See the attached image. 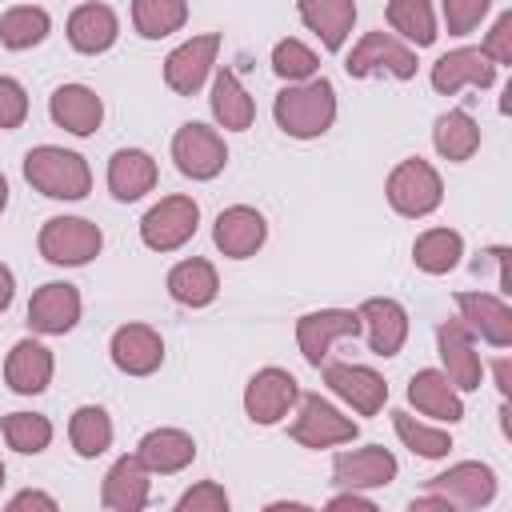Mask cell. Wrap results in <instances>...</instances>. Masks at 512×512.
Returning <instances> with one entry per match:
<instances>
[{
  "instance_id": "cell-1",
  "label": "cell",
  "mask_w": 512,
  "mask_h": 512,
  "mask_svg": "<svg viewBox=\"0 0 512 512\" xmlns=\"http://www.w3.org/2000/svg\"><path fill=\"white\" fill-rule=\"evenodd\" d=\"M272 116H276L280 132H288L292 140H316V136H324L332 128V120H336V88H332V80L312 76V80L288 84L276 96Z\"/></svg>"
},
{
  "instance_id": "cell-2",
  "label": "cell",
  "mask_w": 512,
  "mask_h": 512,
  "mask_svg": "<svg viewBox=\"0 0 512 512\" xmlns=\"http://www.w3.org/2000/svg\"><path fill=\"white\" fill-rule=\"evenodd\" d=\"M24 180L52 200H80L92 188V172H88L84 156L56 148V144H40L24 156Z\"/></svg>"
},
{
  "instance_id": "cell-3",
  "label": "cell",
  "mask_w": 512,
  "mask_h": 512,
  "mask_svg": "<svg viewBox=\"0 0 512 512\" xmlns=\"http://www.w3.org/2000/svg\"><path fill=\"white\" fill-rule=\"evenodd\" d=\"M440 200H444V184H440V172L428 160L412 156V160H400L392 168V176H388V204L400 216H408V220L428 216V212L440 208Z\"/></svg>"
},
{
  "instance_id": "cell-4",
  "label": "cell",
  "mask_w": 512,
  "mask_h": 512,
  "mask_svg": "<svg viewBox=\"0 0 512 512\" xmlns=\"http://www.w3.org/2000/svg\"><path fill=\"white\" fill-rule=\"evenodd\" d=\"M100 244H104L100 228L84 216H52L40 228V256L48 264H64V268L88 264L100 252Z\"/></svg>"
},
{
  "instance_id": "cell-5",
  "label": "cell",
  "mask_w": 512,
  "mask_h": 512,
  "mask_svg": "<svg viewBox=\"0 0 512 512\" xmlns=\"http://www.w3.org/2000/svg\"><path fill=\"white\" fill-rule=\"evenodd\" d=\"M200 224V208L192 196H164L160 204H152L140 220V240L152 252H176L180 244L192 240Z\"/></svg>"
},
{
  "instance_id": "cell-6",
  "label": "cell",
  "mask_w": 512,
  "mask_h": 512,
  "mask_svg": "<svg viewBox=\"0 0 512 512\" xmlns=\"http://www.w3.org/2000/svg\"><path fill=\"white\" fill-rule=\"evenodd\" d=\"M172 160L188 180H212V176H220V168L228 160V148H224L216 128H208L200 120H188L172 136Z\"/></svg>"
},
{
  "instance_id": "cell-7",
  "label": "cell",
  "mask_w": 512,
  "mask_h": 512,
  "mask_svg": "<svg viewBox=\"0 0 512 512\" xmlns=\"http://www.w3.org/2000/svg\"><path fill=\"white\" fill-rule=\"evenodd\" d=\"M348 76H380L392 72L396 80H412L416 76V52L408 44H400L388 32H364V40L352 48L348 56Z\"/></svg>"
},
{
  "instance_id": "cell-8",
  "label": "cell",
  "mask_w": 512,
  "mask_h": 512,
  "mask_svg": "<svg viewBox=\"0 0 512 512\" xmlns=\"http://www.w3.org/2000/svg\"><path fill=\"white\" fill-rule=\"evenodd\" d=\"M352 336H360V316L348 308H320L296 320V344L312 368L328 360V348L336 340H352Z\"/></svg>"
},
{
  "instance_id": "cell-9",
  "label": "cell",
  "mask_w": 512,
  "mask_h": 512,
  "mask_svg": "<svg viewBox=\"0 0 512 512\" xmlns=\"http://www.w3.org/2000/svg\"><path fill=\"white\" fill-rule=\"evenodd\" d=\"M288 436L304 448H332L356 436V420L340 416L324 396H300V412L288 424Z\"/></svg>"
},
{
  "instance_id": "cell-10",
  "label": "cell",
  "mask_w": 512,
  "mask_h": 512,
  "mask_svg": "<svg viewBox=\"0 0 512 512\" xmlns=\"http://www.w3.org/2000/svg\"><path fill=\"white\" fill-rule=\"evenodd\" d=\"M436 344H440V360H444V376L456 392H476L484 380V364L480 352L472 344V328L464 320H444L436 328Z\"/></svg>"
},
{
  "instance_id": "cell-11",
  "label": "cell",
  "mask_w": 512,
  "mask_h": 512,
  "mask_svg": "<svg viewBox=\"0 0 512 512\" xmlns=\"http://www.w3.org/2000/svg\"><path fill=\"white\" fill-rule=\"evenodd\" d=\"M216 52H220V36L216 32H204V36H192L188 44H180L176 52H168L164 60V84L176 92V96H196L216 64Z\"/></svg>"
},
{
  "instance_id": "cell-12",
  "label": "cell",
  "mask_w": 512,
  "mask_h": 512,
  "mask_svg": "<svg viewBox=\"0 0 512 512\" xmlns=\"http://www.w3.org/2000/svg\"><path fill=\"white\" fill-rule=\"evenodd\" d=\"M300 400L296 376L284 368H260L244 388V412L252 424H276L288 416V408Z\"/></svg>"
},
{
  "instance_id": "cell-13",
  "label": "cell",
  "mask_w": 512,
  "mask_h": 512,
  "mask_svg": "<svg viewBox=\"0 0 512 512\" xmlns=\"http://www.w3.org/2000/svg\"><path fill=\"white\" fill-rule=\"evenodd\" d=\"M324 384L344 400L352 404L360 416H376L388 400V384L380 372H372L368 364H344V360H332L324 364Z\"/></svg>"
},
{
  "instance_id": "cell-14",
  "label": "cell",
  "mask_w": 512,
  "mask_h": 512,
  "mask_svg": "<svg viewBox=\"0 0 512 512\" xmlns=\"http://www.w3.org/2000/svg\"><path fill=\"white\" fill-rule=\"evenodd\" d=\"M80 320V292L64 280H52L32 292L28 300V328L40 336H64Z\"/></svg>"
},
{
  "instance_id": "cell-15",
  "label": "cell",
  "mask_w": 512,
  "mask_h": 512,
  "mask_svg": "<svg viewBox=\"0 0 512 512\" xmlns=\"http://www.w3.org/2000/svg\"><path fill=\"white\" fill-rule=\"evenodd\" d=\"M356 316H360V332L368 336V348L376 356H396L404 348V336H408L404 304H396L392 296H372L356 308Z\"/></svg>"
},
{
  "instance_id": "cell-16",
  "label": "cell",
  "mask_w": 512,
  "mask_h": 512,
  "mask_svg": "<svg viewBox=\"0 0 512 512\" xmlns=\"http://www.w3.org/2000/svg\"><path fill=\"white\" fill-rule=\"evenodd\" d=\"M108 352H112V364L120 372H128V376H152L160 368V360H164V340L148 324H124V328L112 332Z\"/></svg>"
},
{
  "instance_id": "cell-17",
  "label": "cell",
  "mask_w": 512,
  "mask_h": 512,
  "mask_svg": "<svg viewBox=\"0 0 512 512\" xmlns=\"http://www.w3.org/2000/svg\"><path fill=\"white\" fill-rule=\"evenodd\" d=\"M428 488L440 492L448 504H460V508H484V504L496 496V476H492L488 464H480V460H464V464H452L448 472L432 476Z\"/></svg>"
},
{
  "instance_id": "cell-18",
  "label": "cell",
  "mask_w": 512,
  "mask_h": 512,
  "mask_svg": "<svg viewBox=\"0 0 512 512\" xmlns=\"http://www.w3.org/2000/svg\"><path fill=\"white\" fill-rule=\"evenodd\" d=\"M492 80H496V64L484 56V48H456V52H444L432 64V88L444 92V96L460 92L464 84L492 88Z\"/></svg>"
},
{
  "instance_id": "cell-19",
  "label": "cell",
  "mask_w": 512,
  "mask_h": 512,
  "mask_svg": "<svg viewBox=\"0 0 512 512\" xmlns=\"http://www.w3.org/2000/svg\"><path fill=\"white\" fill-rule=\"evenodd\" d=\"M264 236H268V224H264V216H260L256 208H248V204L224 208V212L216 216V224H212L216 248H220L224 256H232V260L252 256V252L264 244Z\"/></svg>"
},
{
  "instance_id": "cell-20",
  "label": "cell",
  "mask_w": 512,
  "mask_h": 512,
  "mask_svg": "<svg viewBox=\"0 0 512 512\" xmlns=\"http://www.w3.org/2000/svg\"><path fill=\"white\" fill-rule=\"evenodd\" d=\"M456 308H460V320L472 332H480L492 348H508L512 344V308L500 296H488V292H456Z\"/></svg>"
},
{
  "instance_id": "cell-21",
  "label": "cell",
  "mask_w": 512,
  "mask_h": 512,
  "mask_svg": "<svg viewBox=\"0 0 512 512\" xmlns=\"http://www.w3.org/2000/svg\"><path fill=\"white\" fill-rule=\"evenodd\" d=\"M392 476H396V456L380 444L340 452L332 460V480L344 488H380V484H392Z\"/></svg>"
},
{
  "instance_id": "cell-22",
  "label": "cell",
  "mask_w": 512,
  "mask_h": 512,
  "mask_svg": "<svg viewBox=\"0 0 512 512\" xmlns=\"http://www.w3.org/2000/svg\"><path fill=\"white\" fill-rule=\"evenodd\" d=\"M48 112L72 136H92L100 128V120H104L100 96L92 88H84V84H60L52 92V100H48Z\"/></svg>"
},
{
  "instance_id": "cell-23",
  "label": "cell",
  "mask_w": 512,
  "mask_h": 512,
  "mask_svg": "<svg viewBox=\"0 0 512 512\" xmlns=\"http://www.w3.org/2000/svg\"><path fill=\"white\" fill-rule=\"evenodd\" d=\"M100 500L112 512H140L148 504V468H144V460L140 456H120L108 468L104 484H100Z\"/></svg>"
},
{
  "instance_id": "cell-24",
  "label": "cell",
  "mask_w": 512,
  "mask_h": 512,
  "mask_svg": "<svg viewBox=\"0 0 512 512\" xmlns=\"http://www.w3.org/2000/svg\"><path fill=\"white\" fill-rule=\"evenodd\" d=\"M4 380L20 396H36L52 380V352L40 340H16L4 360Z\"/></svg>"
},
{
  "instance_id": "cell-25",
  "label": "cell",
  "mask_w": 512,
  "mask_h": 512,
  "mask_svg": "<svg viewBox=\"0 0 512 512\" xmlns=\"http://www.w3.org/2000/svg\"><path fill=\"white\" fill-rule=\"evenodd\" d=\"M120 36V20L108 4H80L72 16H68V44L84 56H96V52H108Z\"/></svg>"
},
{
  "instance_id": "cell-26",
  "label": "cell",
  "mask_w": 512,
  "mask_h": 512,
  "mask_svg": "<svg viewBox=\"0 0 512 512\" xmlns=\"http://www.w3.org/2000/svg\"><path fill=\"white\" fill-rule=\"evenodd\" d=\"M408 400L416 404V412H424V416H432V420L456 424V420L464 416L460 392H456V388L448 384V376L436 372V368H420V372L408 380Z\"/></svg>"
},
{
  "instance_id": "cell-27",
  "label": "cell",
  "mask_w": 512,
  "mask_h": 512,
  "mask_svg": "<svg viewBox=\"0 0 512 512\" xmlns=\"http://www.w3.org/2000/svg\"><path fill=\"white\" fill-rule=\"evenodd\" d=\"M108 188L116 200L132 204L140 200L144 192L156 188V160L140 148H120L112 160H108Z\"/></svg>"
},
{
  "instance_id": "cell-28",
  "label": "cell",
  "mask_w": 512,
  "mask_h": 512,
  "mask_svg": "<svg viewBox=\"0 0 512 512\" xmlns=\"http://www.w3.org/2000/svg\"><path fill=\"white\" fill-rule=\"evenodd\" d=\"M300 20L320 36L328 52H340L356 24V0H300Z\"/></svg>"
},
{
  "instance_id": "cell-29",
  "label": "cell",
  "mask_w": 512,
  "mask_h": 512,
  "mask_svg": "<svg viewBox=\"0 0 512 512\" xmlns=\"http://www.w3.org/2000/svg\"><path fill=\"white\" fill-rule=\"evenodd\" d=\"M136 456L144 460V468H148V472L168 476V472H180V468H188V464H192L196 444H192V436H188V432H180V428H152V432L140 440Z\"/></svg>"
},
{
  "instance_id": "cell-30",
  "label": "cell",
  "mask_w": 512,
  "mask_h": 512,
  "mask_svg": "<svg viewBox=\"0 0 512 512\" xmlns=\"http://www.w3.org/2000/svg\"><path fill=\"white\" fill-rule=\"evenodd\" d=\"M216 292H220L216 268H212L208 260H200V256L180 260V264L168 272V296H172L176 304H184V308H204V304L216 300Z\"/></svg>"
},
{
  "instance_id": "cell-31",
  "label": "cell",
  "mask_w": 512,
  "mask_h": 512,
  "mask_svg": "<svg viewBox=\"0 0 512 512\" xmlns=\"http://www.w3.org/2000/svg\"><path fill=\"white\" fill-rule=\"evenodd\" d=\"M212 116H216V124L228 128V132L252 128L256 104H252V96L244 92V84H240V76H236L232 68H220V72H216V84H212Z\"/></svg>"
},
{
  "instance_id": "cell-32",
  "label": "cell",
  "mask_w": 512,
  "mask_h": 512,
  "mask_svg": "<svg viewBox=\"0 0 512 512\" xmlns=\"http://www.w3.org/2000/svg\"><path fill=\"white\" fill-rule=\"evenodd\" d=\"M432 144H436V152L444 156V160H468L476 148H480V124L464 112V108H452V112H444L440 120H436V128H432Z\"/></svg>"
},
{
  "instance_id": "cell-33",
  "label": "cell",
  "mask_w": 512,
  "mask_h": 512,
  "mask_svg": "<svg viewBox=\"0 0 512 512\" xmlns=\"http://www.w3.org/2000/svg\"><path fill=\"white\" fill-rule=\"evenodd\" d=\"M460 256H464V240H460V232H452V228H428V232H420L416 244H412V260H416V268L428 272V276L452 272V268L460 264Z\"/></svg>"
},
{
  "instance_id": "cell-34",
  "label": "cell",
  "mask_w": 512,
  "mask_h": 512,
  "mask_svg": "<svg viewBox=\"0 0 512 512\" xmlns=\"http://www.w3.org/2000/svg\"><path fill=\"white\" fill-rule=\"evenodd\" d=\"M68 440H72L76 456H84V460L108 452V444H112V420H108V412L100 404L76 408L72 412V424H68Z\"/></svg>"
},
{
  "instance_id": "cell-35",
  "label": "cell",
  "mask_w": 512,
  "mask_h": 512,
  "mask_svg": "<svg viewBox=\"0 0 512 512\" xmlns=\"http://www.w3.org/2000/svg\"><path fill=\"white\" fill-rule=\"evenodd\" d=\"M52 20L44 8H32V4H20V8H8L0 16V44L12 48V52H24V48H36L44 36H48Z\"/></svg>"
},
{
  "instance_id": "cell-36",
  "label": "cell",
  "mask_w": 512,
  "mask_h": 512,
  "mask_svg": "<svg viewBox=\"0 0 512 512\" xmlns=\"http://www.w3.org/2000/svg\"><path fill=\"white\" fill-rule=\"evenodd\" d=\"M184 20H188V4L184 0H132V24L148 40L180 32Z\"/></svg>"
},
{
  "instance_id": "cell-37",
  "label": "cell",
  "mask_w": 512,
  "mask_h": 512,
  "mask_svg": "<svg viewBox=\"0 0 512 512\" xmlns=\"http://www.w3.org/2000/svg\"><path fill=\"white\" fill-rule=\"evenodd\" d=\"M384 12H388V24L416 48H428L436 40V16L428 0H388Z\"/></svg>"
},
{
  "instance_id": "cell-38",
  "label": "cell",
  "mask_w": 512,
  "mask_h": 512,
  "mask_svg": "<svg viewBox=\"0 0 512 512\" xmlns=\"http://www.w3.org/2000/svg\"><path fill=\"white\" fill-rule=\"evenodd\" d=\"M0 428H4L8 448L24 452V456L44 452L48 440H52V424H48V416H40V412H12V416L0 420Z\"/></svg>"
},
{
  "instance_id": "cell-39",
  "label": "cell",
  "mask_w": 512,
  "mask_h": 512,
  "mask_svg": "<svg viewBox=\"0 0 512 512\" xmlns=\"http://www.w3.org/2000/svg\"><path fill=\"white\" fill-rule=\"evenodd\" d=\"M392 424H396V436H400L412 452H420V456H428V460H440V456H448V448H452V436H448V432L428 428V424H420V420L408 416V412H392Z\"/></svg>"
},
{
  "instance_id": "cell-40",
  "label": "cell",
  "mask_w": 512,
  "mask_h": 512,
  "mask_svg": "<svg viewBox=\"0 0 512 512\" xmlns=\"http://www.w3.org/2000/svg\"><path fill=\"white\" fill-rule=\"evenodd\" d=\"M316 52L312 48H304L300 40H280L276 48H272V72L280 76V80H288V84H300V80H312L316 76Z\"/></svg>"
},
{
  "instance_id": "cell-41",
  "label": "cell",
  "mask_w": 512,
  "mask_h": 512,
  "mask_svg": "<svg viewBox=\"0 0 512 512\" xmlns=\"http://www.w3.org/2000/svg\"><path fill=\"white\" fill-rule=\"evenodd\" d=\"M488 8H492V0H444V24L452 36H468L484 20Z\"/></svg>"
},
{
  "instance_id": "cell-42",
  "label": "cell",
  "mask_w": 512,
  "mask_h": 512,
  "mask_svg": "<svg viewBox=\"0 0 512 512\" xmlns=\"http://www.w3.org/2000/svg\"><path fill=\"white\" fill-rule=\"evenodd\" d=\"M176 508H180V512H228V492H224L220 484L204 480V484L188 488Z\"/></svg>"
},
{
  "instance_id": "cell-43",
  "label": "cell",
  "mask_w": 512,
  "mask_h": 512,
  "mask_svg": "<svg viewBox=\"0 0 512 512\" xmlns=\"http://www.w3.org/2000/svg\"><path fill=\"white\" fill-rule=\"evenodd\" d=\"M28 116V96L20 88V80L0 76V128H20Z\"/></svg>"
},
{
  "instance_id": "cell-44",
  "label": "cell",
  "mask_w": 512,
  "mask_h": 512,
  "mask_svg": "<svg viewBox=\"0 0 512 512\" xmlns=\"http://www.w3.org/2000/svg\"><path fill=\"white\" fill-rule=\"evenodd\" d=\"M484 56L496 60V64H512V12H504V16L492 24V32H488V40H484Z\"/></svg>"
},
{
  "instance_id": "cell-45",
  "label": "cell",
  "mask_w": 512,
  "mask_h": 512,
  "mask_svg": "<svg viewBox=\"0 0 512 512\" xmlns=\"http://www.w3.org/2000/svg\"><path fill=\"white\" fill-rule=\"evenodd\" d=\"M24 508H44V512H56V500L44 496V492H20L8 500V512H24Z\"/></svg>"
},
{
  "instance_id": "cell-46",
  "label": "cell",
  "mask_w": 512,
  "mask_h": 512,
  "mask_svg": "<svg viewBox=\"0 0 512 512\" xmlns=\"http://www.w3.org/2000/svg\"><path fill=\"white\" fill-rule=\"evenodd\" d=\"M328 508H332V512H336V508H360V512H372L376 504H372L368 496H360L356 488H348L344 496H332V500H328Z\"/></svg>"
},
{
  "instance_id": "cell-47",
  "label": "cell",
  "mask_w": 512,
  "mask_h": 512,
  "mask_svg": "<svg viewBox=\"0 0 512 512\" xmlns=\"http://www.w3.org/2000/svg\"><path fill=\"white\" fill-rule=\"evenodd\" d=\"M12 292H16V280H12V272H8V264H0V312L12 304Z\"/></svg>"
},
{
  "instance_id": "cell-48",
  "label": "cell",
  "mask_w": 512,
  "mask_h": 512,
  "mask_svg": "<svg viewBox=\"0 0 512 512\" xmlns=\"http://www.w3.org/2000/svg\"><path fill=\"white\" fill-rule=\"evenodd\" d=\"M496 380H500V396H508V360L496 364Z\"/></svg>"
},
{
  "instance_id": "cell-49",
  "label": "cell",
  "mask_w": 512,
  "mask_h": 512,
  "mask_svg": "<svg viewBox=\"0 0 512 512\" xmlns=\"http://www.w3.org/2000/svg\"><path fill=\"white\" fill-rule=\"evenodd\" d=\"M8 208V180H4V172H0V212Z\"/></svg>"
},
{
  "instance_id": "cell-50",
  "label": "cell",
  "mask_w": 512,
  "mask_h": 512,
  "mask_svg": "<svg viewBox=\"0 0 512 512\" xmlns=\"http://www.w3.org/2000/svg\"><path fill=\"white\" fill-rule=\"evenodd\" d=\"M0 488H4V464H0Z\"/></svg>"
}]
</instances>
